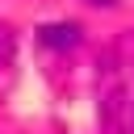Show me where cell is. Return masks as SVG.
Here are the masks:
<instances>
[{
	"mask_svg": "<svg viewBox=\"0 0 134 134\" xmlns=\"http://www.w3.org/2000/svg\"><path fill=\"white\" fill-rule=\"evenodd\" d=\"M42 42L46 46H75L80 42V29L75 25H46L42 29Z\"/></svg>",
	"mask_w": 134,
	"mask_h": 134,
	"instance_id": "obj_1",
	"label": "cell"
},
{
	"mask_svg": "<svg viewBox=\"0 0 134 134\" xmlns=\"http://www.w3.org/2000/svg\"><path fill=\"white\" fill-rule=\"evenodd\" d=\"M88 4H113V0H88Z\"/></svg>",
	"mask_w": 134,
	"mask_h": 134,
	"instance_id": "obj_2",
	"label": "cell"
}]
</instances>
